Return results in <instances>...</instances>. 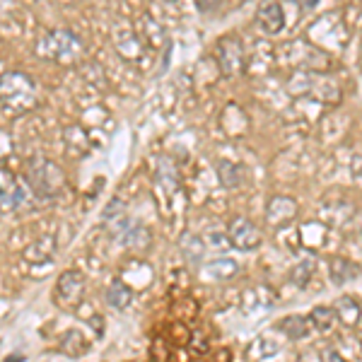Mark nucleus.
<instances>
[{
    "label": "nucleus",
    "instance_id": "8",
    "mask_svg": "<svg viewBox=\"0 0 362 362\" xmlns=\"http://www.w3.org/2000/svg\"><path fill=\"white\" fill-rule=\"evenodd\" d=\"M360 276V266L350 264L348 259H331V280L336 285H346L348 280H355Z\"/></svg>",
    "mask_w": 362,
    "mask_h": 362
},
{
    "label": "nucleus",
    "instance_id": "2",
    "mask_svg": "<svg viewBox=\"0 0 362 362\" xmlns=\"http://www.w3.org/2000/svg\"><path fill=\"white\" fill-rule=\"evenodd\" d=\"M34 104V87L27 75L5 73L3 75V107L5 112L20 114Z\"/></svg>",
    "mask_w": 362,
    "mask_h": 362
},
{
    "label": "nucleus",
    "instance_id": "12",
    "mask_svg": "<svg viewBox=\"0 0 362 362\" xmlns=\"http://www.w3.org/2000/svg\"><path fill=\"white\" fill-rule=\"evenodd\" d=\"M336 319V312L331 307H314L312 314H309V321L317 331H326Z\"/></svg>",
    "mask_w": 362,
    "mask_h": 362
},
{
    "label": "nucleus",
    "instance_id": "16",
    "mask_svg": "<svg viewBox=\"0 0 362 362\" xmlns=\"http://www.w3.org/2000/svg\"><path fill=\"white\" fill-rule=\"evenodd\" d=\"M5 362H25V355L13 353V355H10V358H5Z\"/></svg>",
    "mask_w": 362,
    "mask_h": 362
},
{
    "label": "nucleus",
    "instance_id": "7",
    "mask_svg": "<svg viewBox=\"0 0 362 362\" xmlns=\"http://www.w3.org/2000/svg\"><path fill=\"white\" fill-rule=\"evenodd\" d=\"M309 321L307 317H300V314H293V317H285L278 321V329L283 331L288 338H293V341H300V338H307L309 336Z\"/></svg>",
    "mask_w": 362,
    "mask_h": 362
},
{
    "label": "nucleus",
    "instance_id": "4",
    "mask_svg": "<svg viewBox=\"0 0 362 362\" xmlns=\"http://www.w3.org/2000/svg\"><path fill=\"white\" fill-rule=\"evenodd\" d=\"M230 239L237 249L251 251L261 247V232L256 230V225L247 218H235L230 223Z\"/></svg>",
    "mask_w": 362,
    "mask_h": 362
},
{
    "label": "nucleus",
    "instance_id": "15",
    "mask_svg": "<svg viewBox=\"0 0 362 362\" xmlns=\"http://www.w3.org/2000/svg\"><path fill=\"white\" fill-rule=\"evenodd\" d=\"M181 247H184L186 256H189V261H198V256L203 254V242L196 235L186 237V242H181Z\"/></svg>",
    "mask_w": 362,
    "mask_h": 362
},
{
    "label": "nucleus",
    "instance_id": "14",
    "mask_svg": "<svg viewBox=\"0 0 362 362\" xmlns=\"http://www.w3.org/2000/svg\"><path fill=\"white\" fill-rule=\"evenodd\" d=\"M218 174H220V181H223L225 186H237V181L232 177H239V174H242V169L232 167L230 162H218Z\"/></svg>",
    "mask_w": 362,
    "mask_h": 362
},
{
    "label": "nucleus",
    "instance_id": "9",
    "mask_svg": "<svg viewBox=\"0 0 362 362\" xmlns=\"http://www.w3.org/2000/svg\"><path fill=\"white\" fill-rule=\"evenodd\" d=\"M336 317L348 326H355L360 321V305L353 297H341L336 302Z\"/></svg>",
    "mask_w": 362,
    "mask_h": 362
},
{
    "label": "nucleus",
    "instance_id": "3",
    "mask_svg": "<svg viewBox=\"0 0 362 362\" xmlns=\"http://www.w3.org/2000/svg\"><path fill=\"white\" fill-rule=\"evenodd\" d=\"M85 293V276L80 271L61 273L56 283V302L61 307H78Z\"/></svg>",
    "mask_w": 362,
    "mask_h": 362
},
{
    "label": "nucleus",
    "instance_id": "5",
    "mask_svg": "<svg viewBox=\"0 0 362 362\" xmlns=\"http://www.w3.org/2000/svg\"><path fill=\"white\" fill-rule=\"evenodd\" d=\"M220 66H223L227 78H235V75H239L244 70L242 46H239L232 37L220 39Z\"/></svg>",
    "mask_w": 362,
    "mask_h": 362
},
{
    "label": "nucleus",
    "instance_id": "1",
    "mask_svg": "<svg viewBox=\"0 0 362 362\" xmlns=\"http://www.w3.org/2000/svg\"><path fill=\"white\" fill-rule=\"evenodd\" d=\"M27 184L39 198H54L63 189V172L54 162L32 160L27 165Z\"/></svg>",
    "mask_w": 362,
    "mask_h": 362
},
{
    "label": "nucleus",
    "instance_id": "13",
    "mask_svg": "<svg viewBox=\"0 0 362 362\" xmlns=\"http://www.w3.org/2000/svg\"><path fill=\"white\" fill-rule=\"evenodd\" d=\"M314 276V261H302L300 266L293 271V283L300 285V288H307V283Z\"/></svg>",
    "mask_w": 362,
    "mask_h": 362
},
{
    "label": "nucleus",
    "instance_id": "11",
    "mask_svg": "<svg viewBox=\"0 0 362 362\" xmlns=\"http://www.w3.org/2000/svg\"><path fill=\"white\" fill-rule=\"evenodd\" d=\"M87 348H90V346H87L83 334H80V331H75V329L68 331V334L63 336V341H61V350L66 355H70V358H80Z\"/></svg>",
    "mask_w": 362,
    "mask_h": 362
},
{
    "label": "nucleus",
    "instance_id": "10",
    "mask_svg": "<svg viewBox=\"0 0 362 362\" xmlns=\"http://www.w3.org/2000/svg\"><path fill=\"white\" fill-rule=\"evenodd\" d=\"M131 290L126 288V283H121V280H114L112 288L107 290V305L114 307V309H126L131 305Z\"/></svg>",
    "mask_w": 362,
    "mask_h": 362
},
{
    "label": "nucleus",
    "instance_id": "6",
    "mask_svg": "<svg viewBox=\"0 0 362 362\" xmlns=\"http://www.w3.org/2000/svg\"><path fill=\"white\" fill-rule=\"evenodd\" d=\"M256 20H259V27L268 34H278L280 29L285 27V13L278 3H264L256 13Z\"/></svg>",
    "mask_w": 362,
    "mask_h": 362
}]
</instances>
